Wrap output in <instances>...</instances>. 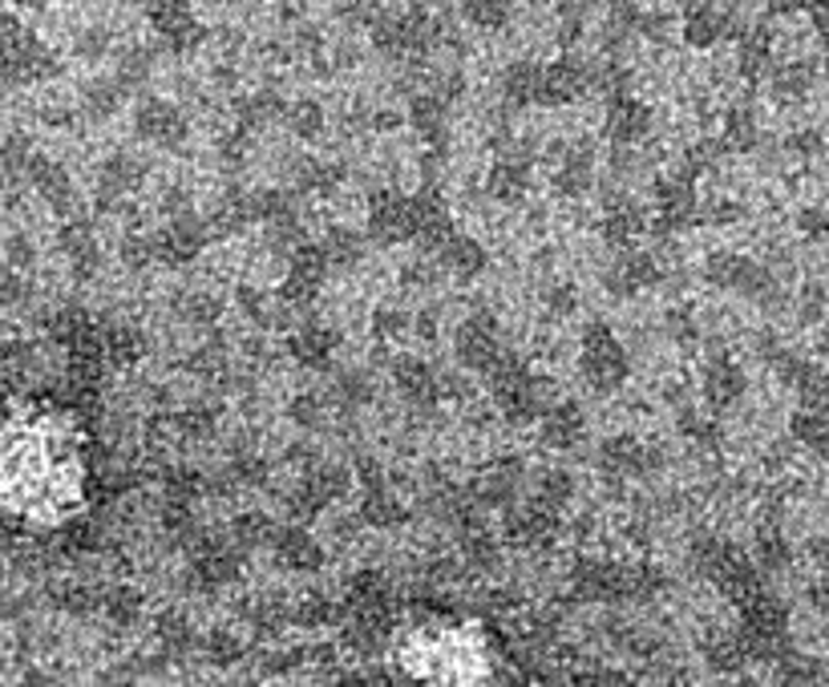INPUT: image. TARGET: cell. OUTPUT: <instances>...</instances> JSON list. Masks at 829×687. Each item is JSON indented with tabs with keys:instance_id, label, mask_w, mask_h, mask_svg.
<instances>
[{
	"instance_id": "3",
	"label": "cell",
	"mask_w": 829,
	"mask_h": 687,
	"mask_svg": "<svg viewBox=\"0 0 829 687\" xmlns=\"http://www.w3.org/2000/svg\"><path fill=\"white\" fill-rule=\"evenodd\" d=\"M28 4H37V0H28Z\"/></svg>"
},
{
	"instance_id": "2",
	"label": "cell",
	"mask_w": 829,
	"mask_h": 687,
	"mask_svg": "<svg viewBox=\"0 0 829 687\" xmlns=\"http://www.w3.org/2000/svg\"><path fill=\"white\" fill-rule=\"evenodd\" d=\"M640 126H643V109L640 106H623L616 114V130L628 138V133H640Z\"/></svg>"
},
{
	"instance_id": "1",
	"label": "cell",
	"mask_w": 829,
	"mask_h": 687,
	"mask_svg": "<svg viewBox=\"0 0 829 687\" xmlns=\"http://www.w3.org/2000/svg\"><path fill=\"white\" fill-rule=\"evenodd\" d=\"M142 133L159 138V142H174V138L183 133V121H178V114H174L171 106L154 102V106L142 109Z\"/></svg>"
}]
</instances>
